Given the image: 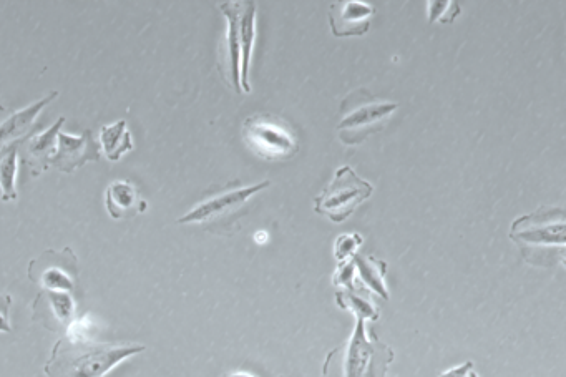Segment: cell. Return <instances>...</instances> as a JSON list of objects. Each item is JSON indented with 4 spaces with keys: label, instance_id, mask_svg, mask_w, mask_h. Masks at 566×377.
<instances>
[{
    "label": "cell",
    "instance_id": "6da1fadb",
    "mask_svg": "<svg viewBox=\"0 0 566 377\" xmlns=\"http://www.w3.org/2000/svg\"><path fill=\"white\" fill-rule=\"evenodd\" d=\"M142 344L95 343L82 336H67L55 344L45 364L49 377H105L125 359L145 351Z\"/></svg>",
    "mask_w": 566,
    "mask_h": 377
},
{
    "label": "cell",
    "instance_id": "7a4b0ae2",
    "mask_svg": "<svg viewBox=\"0 0 566 377\" xmlns=\"http://www.w3.org/2000/svg\"><path fill=\"white\" fill-rule=\"evenodd\" d=\"M243 140L253 153L268 162L289 160L299 150L293 128L271 113H256L246 118L243 123Z\"/></svg>",
    "mask_w": 566,
    "mask_h": 377
},
{
    "label": "cell",
    "instance_id": "3957f363",
    "mask_svg": "<svg viewBox=\"0 0 566 377\" xmlns=\"http://www.w3.org/2000/svg\"><path fill=\"white\" fill-rule=\"evenodd\" d=\"M374 193L371 183L357 177L351 167H341L331 185L314 198V211L334 223L346 221Z\"/></svg>",
    "mask_w": 566,
    "mask_h": 377
},
{
    "label": "cell",
    "instance_id": "277c9868",
    "mask_svg": "<svg viewBox=\"0 0 566 377\" xmlns=\"http://www.w3.org/2000/svg\"><path fill=\"white\" fill-rule=\"evenodd\" d=\"M29 278L49 291L72 293L79 281V261L70 248L60 253L45 251L44 255L30 261Z\"/></svg>",
    "mask_w": 566,
    "mask_h": 377
},
{
    "label": "cell",
    "instance_id": "5b68a950",
    "mask_svg": "<svg viewBox=\"0 0 566 377\" xmlns=\"http://www.w3.org/2000/svg\"><path fill=\"white\" fill-rule=\"evenodd\" d=\"M399 108V103L356 102L349 113L337 125V133L342 143L357 145L364 142L372 133L384 128L387 118Z\"/></svg>",
    "mask_w": 566,
    "mask_h": 377
},
{
    "label": "cell",
    "instance_id": "8992f818",
    "mask_svg": "<svg viewBox=\"0 0 566 377\" xmlns=\"http://www.w3.org/2000/svg\"><path fill=\"white\" fill-rule=\"evenodd\" d=\"M565 213L563 210L540 208L532 215L518 218L512 226L513 240L530 245L565 246Z\"/></svg>",
    "mask_w": 566,
    "mask_h": 377
},
{
    "label": "cell",
    "instance_id": "52a82bcc",
    "mask_svg": "<svg viewBox=\"0 0 566 377\" xmlns=\"http://www.w3.org/2000/svg\"><path fill=\"white\" fill-rule=\"evenodd\" d=\"M98 160H100V147L90 130H85L80 137H70L67 133L60 132L57 137V150L50 160V165L60 172L74 173L85 163L98 162Z\"/></svg>",
    "mask_w": 566,
    "mask_h": 377
},
{
    "label": "cell",
    "instance_id": "ba28073f",
    "mask_svg": "<svg viewBox=\"0 0 566 377\" xmlns=\"http://www.w3.org/2000/svg\"><path fill=\"white\" fill-rule=\"evenodd\" d=\"M271 182H261L253 187L240 188V190L226 191L223 195L213 196L210 200L203 201L193 208L190 213L178 218L180 225L186 223H205V221L218 220L223 216L230 215L233 211L240 210L241 206L256 195L259 191L268 188Z\"/></svg>",
    "mask_w": 566,
    "mask_h": 377
},
{
    "label": "cell",
    "instance_id": "9c48e42d",
    "mask_svg": "<svg viewBox=\"0 0 566 377\" xmlns=\"http://www.w3.org/2000/svg\"><path fill=\"white\" fill-rule=\"evenodd\" d=\"M376 9L366 2L342 0L334 2L329 9V24L336 37H359L371 27L372 15Z\"/></svg>",
    "mask_w": 566,
    "mask_h": 377
},
{
    "label": "cell",
    "instance_id": "30bf717a",
    "mask_svg": "<svg viewBox=\"0 0 566 377\" xmlns=\"http://www.w3.org/2000/svg\"><path fill=\"white\" fill-rule=\"evenodd\" d=\"M220 10L225 14L226 22H228L226 57H228L230 82L238 94H243V90H241V2H223V4H220Z\"/></svg>",
    "mask_w": 566,
    "mask_h": 377
},
{
    "label": "cell",
    "instance_id": "8fae6325",
    "mask_svg": "<svg viewBox=\"0 0 566 377\" xmlns=\"http://www.w3.org/2000/svg\"><path fill=\"white\" fill-rule=\"evenodd\" d=\"M105 206H107L108 215L112 216L113 220H120L130 213H143L147 210V203L140 200L137 188L133 187L132 183L123 182V180L113 182L107 188Z\"/></svg>",
    "mask_w": 566,
    "mask_h": 377
},
{
    "label": "cell",
    "instance_id": "7c38bea8",
    "mask_svg": "<svg viewBox=\"0 0 566 377\" xmlns=\"http://www.w3.org/2000/svg\"><path fill=\"white\" fill-rule=\"evenodd\" d=\"M256 10L258 7L254 2H241V90L244 94L251 92L248 77L251 57H253L254 39H256Z\"/></svg>",
    "mask_w": 566,
    "mask_h": 377
},
{
    "label": "cell",
    "instance_id": "4fadbf2b",
    "mask_svg": "<svg viewBox=\"0 0 566 377\" xmlns=\"http://www.w3.org/2000/svg\"><path fill=\"white\" fill-rule=\"evenodd\" d=\"M65 123V117H60L57 122L49 128L47 132L42 133L39 137L32 138L29 145V165L30 172L34 177H39L40 173L50 167V160L57 150V137H59L60 128Z\"/></svg>",
    "mask_w": 566,
    "mask_h": 377
},
{
    "label": "cell",
    "instance_id": "5bb4252c",
    "mask_svg": "<svg viewBox=\"0 0 566 377\" xmlns=\"http://www.w3.org/2000/svg\"><path fill=\"white\" fill-rule=\"evenodd\" d=\"M59 95V92H52L49 97L42 98L40 102L30 105V107L25 108V110H20V112L10 115L7 120H5L2 125H0V147L7 145V142H17L20 137H24L27 130L32 127L35 117L39 115L40 110L49 105L55 97Z\"/></svg>",
    "mask_w": 566,
    "mask_h": 377
},
{
    "label": "cell",
    "instance_id": "9a60e30c",
    "mask_svg": "<svg viewBox=\"0 0 566 377\" xmlns=\"http://www.w3.org/2000/svg\"><path fill=\"white\" fill-rule=\"evenodd\" d=\"M100 143L110 162H118L125 153L132 152L135 148L132 133L128 132L125 120H118L115 125L102 127Z\"/></svg>",
    "mask_w": 566,
    "mask_h": 377
},
{
    "label": "cell",
    "instance_id": "2e32d148",
    "mask_svg": "<svg viewBox=\"0 0 566 377\" xmlns=\"http://www.w3.org/2000/svg\"><path fill=\"white\" fill-rule=\"evenodd\" d=\"M17 155V142L0 147V190L4 203L17 200Z\"/></svg>",
    "mask_w": 566,
    "mask_h": 377
},
{
    "label": "cell",
    "instance_id": "e0dca14e",
    "mask_svg": "<svg viewBox=\"0 0 566 377\" xmlns=\"http://www.w3.org/2000/svg\"><path fill=\"white\" fill-rule=\"evenodd\" d=\"M357 266H359V273H361L364 283L369 284L374 291L382 294V298L389 299V293L384 286V273H386V265H382L379 270L376 266L379 261L366 260V258H356Z\"/></svg>",
    "mask_w": 566,
    "mask_h": 377
},
{
    "label": "cell",
    "instance_id": "ac0fdd59",
    "mask_svg": "<svg viewBox=\"0 0 566 377\" xmlns=\"http://www.w3.org/2000/svg\"><path fill=\"white\" fill-rule=\"evenodd\" d=\"M460 14L459 2H429V22L440 20L442 24H452Z\"/></svg>",
    "mask_w": 566,
    "mask_h": 377
},
{
    "label": "cell",
    "instance_id": "d6986e66",
    "mask_svg": "<svg viewBox=\"0 0 566 377\" xmlns=\"http://www.w3.org/2000/svg\"><path fill=\"white\" fill-rule=\"evenodd\" d=\"M361 238L357 235L341 236L336 243V256L339 260H344L346 256L351 255L352 250H356L361 245Z\"/></svg>",
    "mask_w": 566,
    "mask_h": 377
},
{
    "label": "cell",
    "instance_id": "ffe728a7",
    "mask_svg": "<svg viewBox=\"0 0 566 377\" xmlns=\"http://www.w3.org/2000/svg\"><path fill=\"white\" fill-rule=\"evenodd\" d=\"M10 306H12V296L0 294V333H10Z\"/></svg>",
    "mask_w": 566,
    "mask_h": 377
},
{
    "label": "cell",
    "instance_id": "44dd1931",
    "mask_svg": "<svg viewBox=\"0 0 566 377\" xmlns=\"http://www.w3.org/2000/svg\"><path fill=\"white\" fill-rule=\"evenodd\" d=\"M475 366L472 361L462 364L459 368L450 369L447 373L440 374V377H479L475 374Z\"/></svg>",
    "mask_w": 566,
    "mask_h": 377
},
{
    "label": "cell",
    "instance_id": "7402d4cb",
    "mask_svg": "<svg viewBox=\"0 0 566 377\" xmlns=\"http://www.w3.org/2000/svg\"><path fill=\"white\" fill-rule=\"evenodd\" d=\"M221 377H258L254 374L244 373V371H233V373L223 374Z\"/></svg>",
    "mask_w": 566,
    "mask_h": 377
},
{
    "label": "cell",
    "instance_id": "603a6c76",
    "mask_svg": "<svg viewBox=\"0 0 566 377\" xmlns=\"http://www.w3.org/2000/svg\"><path fill=\"white\" fill-rule=\"evenodd\" d=\"M254 240L258 241V243H264V241L268 240V235L264 231H259L258 235L254 236Z\"/></svg>",
    "mask_w": 566,
    "mask_h": 377
}]
</instances>
